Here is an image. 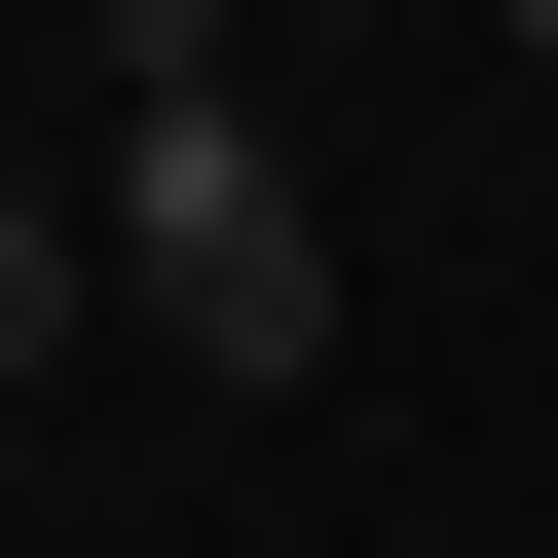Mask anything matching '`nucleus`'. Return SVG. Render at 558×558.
Wrapping results in <instances>:
<instances>
[{
  "label": "nucleus",
  "instance_id": "1",
  "mask_svg": "<svg viewBox=\"0 0 558 558\" xmlns=\"http://www.w3.org/2000/svg\"><path fill=\"white\" fill-rule=\"evenodd\" d=\"M112 299H149L223 410H260V373H336V186L260 149L223 75H149V112H112Z\"/></svg>",
  "mask_w": 558,
  "mask_h": 558
},
{
  "label": "nucleus",
  "instance_id": "2",
  "mask_svg": "<svg viewBox=\"0 0 558 558\" xmlns=\"http://www.w3.org/2000/svg\"><path fill=\"white\" fill-rule=\"evenodd\" d=\"M112 336V186H0V373H75Z\"/></svg>",
  "mask_w": 558,
  "mask_h": 558
},
{
  "label": "nucleus",
  "instance_id": "3",
  "mask_svg": "<svg viewBox=\"0 0 558 558\" xmlns=\"http://www.w3.org/2000/svg\"><path fill=\"white\" fill-rule=\"evenodd\" d=\"M484 38H521V75H558V0H484Z\"/></svg>",
  "mask_w": 558,
  "mask_h": 558
}]
</instances>
